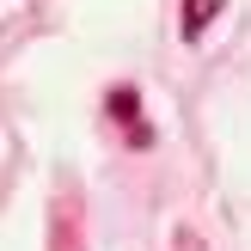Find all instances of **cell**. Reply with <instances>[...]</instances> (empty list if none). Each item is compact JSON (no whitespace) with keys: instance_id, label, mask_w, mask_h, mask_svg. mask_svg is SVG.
I'll use <instances>...</instances> for the list:
<instances>
[{"instance_id":"6da1fadb","label":"cell","mask_w":251,"mask_h":251,"mask_svg":"<svg viewBox=\"0 0 251 251\" xmlns=\"http://www.w3.org/2000/svg\"><path fill=\"white\" fill-rule=\"evenodd\" d=\"M104 104H110V117H117V123H129V129H135V147L153 141V135H147V123H141V98H135V86H110Z\"/></svg>"},{"instance_id":"7a4b0ae2","label":"cell","mask_w":251,"mask_h":251,"mask_svg":"<svg viewBox=\"0 0 251 251\" xmlns=\"http://www.w3.org/2000/svg\"><path fill=\"white\" fill-rule=\"evenodd\" d=\"M221 6H227V0H184V37L196 43V37L208 31V19H215Z\"/></svg>"},{"instance_id":"3957f363","label":"cell","mask_w":251,"mask_h":251,"mask_svg":"<svg viewBox=\"0 0 251 251\" xmlns=\"http://www.w3.org/2000/svg\"><path fill=\"white\" fill-rule=\"evenodd\" d=\"M55 251H74V202H55Z\"/></svg>"}]
</instances>
